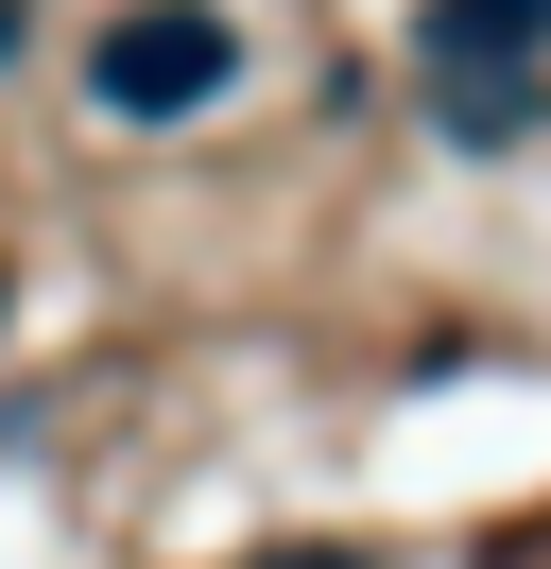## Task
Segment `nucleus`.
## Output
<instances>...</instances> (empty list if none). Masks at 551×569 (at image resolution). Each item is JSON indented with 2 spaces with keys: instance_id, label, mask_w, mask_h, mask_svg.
Returning <instances> with one entry per match:
<instances>
[{
  "instance_id": "nucleus-1",
  "label": "nucleus",
  "mask_w": 551,
  "mask_h": 569,
  "mask_svg": "<svg viewBox=\"0 0 551 569\" xmlns=\"http://www.w3.org/2000/svg\"><path fill=\"white\" fill-rule=\"evenodd\" d=\"M241 87V36H224V0H121L87 36V104L103 121H190Z\"/></svg>"
},
{
  "instance_id": "nucleus-2",
  "label": "nucleus",
  "mask_w": 551,
  "mask_h": 569,
  "mask_svg": "<svg viewBox=\"0 0 551 569\" xmlns=\"http://www.w3.org/2000/svg\"><path fill=\"white\" fill-rule=\"evenodd\" d=\"M431 52H448V87H534L551 0H431Z\"/></svg>"
},
{
  "instance_id": "nucleus-3",
  "label": "nucleus",
  "mask_w": 551,
  "mask_h": 569,
  "mask_svg": "<svg viewBox=\"0 0 551 569\" xmlns=\"http://www.w3.org/2000/svg\"><path fill=\"white\" fill-rule=\"evenodd\" d=\"M259 569H362V552H259Z\"/></svg>"
},
{
  "instance_id": "nucleus-4",
  "label": "nucleus",
  "mask_w": 551,
  "mask_h": 569,
  "mask_svg": "<svg viewBox=\"0 0 551 569\" xmlns=\"http://www.w3.org/2000/svg\"><path fill=\"white\" fill-rule=\"evenodd\" d=\"M0 52H18V0H0Z\"/></svg>"
}]
</instances>
